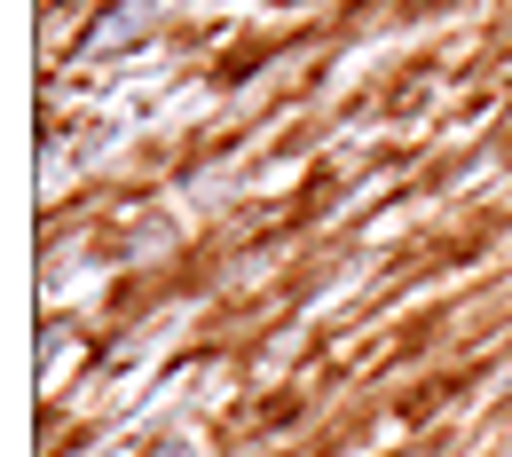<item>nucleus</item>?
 <instances>
[{
	"label": "nucleus",
	"instance_id": "nucleus-1",
	"mask_svg": "<svg viewBox=\"0 0 512 457\" xmlns=\"http://www.w3.org/2000/svg\"><path fill=\"white\" fill-rule=\"evenodd\" d=\"M166 457H190V450H182V442H174V450H166Z\"/></svg>",
	"mask_w": 512,
	"mask_h": 457
}]
</instances>
